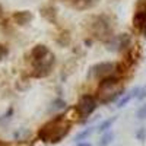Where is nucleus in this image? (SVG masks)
<instances>
[{
	"label": "nucleus",
	"instance_id": "obj_1",
	"mask_svg": "<svg viewBox=\"0 0 146 146\" xmlns=\"http://www.w3.org/2000/svg\"><path fill=\"white\" fill-rule=\"evenodd\" d=\"M72 129V123L66 120L64 114H58L48 120L45 124H42L38 130V137L45 143H58L64 139Z\"/></svg>",
	"mask_w": 146,
	"mask_h": 146
},
{
	"label": "nucleus",
	"instance_id": "obj_2",
	"mask_svg": "<svg viewBox=\"0 0 146 146\" xmlns=\"http://www.w3.org/2000/svg\"><path fill=\"white\" fill-rule=\"evenodd\" d=\"M88 29L94 38L102 42H110L114 38V18L107 13L91 16L88 22Z\"/></svg>",
	"mask_w": 146,
	"mask_h": 146
},
{
	"label": "nucleus",
	"instance_id": "obj_3",
	"mask_svg": "<svg viewBox=\"0 0 146 146\" xmlns=\"http://www.w3.org/2000/svg\"><path fill=\"white\" fill-rule=\"evenodd\" d=\"M124 86L121 85V76L111 75L107 76L102 80L98 82V88H96V98L100 104H110L115 101L120 95H123Z\"/></svg>",
	"mask_w": 146,
	"mask_h": 146
},
{
	"label": "nucleus",
	"instance_id": "obj_4",
	"mask_svg": "<svg viewBox=\"0 0 146 146\" xmlns=\"http://www.w3.org/2000/svg\"><path fill=\"white\" fill-rule=\"evenodd\" d=\"M115 64L113 62H101L91 66L88 70V79H95V80H102L107 76H111L115 73Z\"/></svg>",
	"mask_w": 146,
	"mask_h": 146
},
{
	"label": "nucleus",
	"instance_id": "obj_5",
	"mask_svg": "<svg viewBox=\"0 0 146 146\" xmlns=\"http://www.w3.org/2000/svg\"><path fill=\"white\" fill-rule=\"evenodd\" d=\"M54 63H56V57H54V54L50 53L45 58L40 60V62H36V63H32V73H31V76L36 78V79L47 78L51 73V69H53Z\"/></svg>",
	"mask_w": 146,
	"mask_h": 146
},
{
	"label": "nucleus",
	"instance_id": "obj_6",
	"mask_svg": "<svg viewBox=\"0 0 146 146\" xmlns=\"http://www.w3.org/2000/svg\"><path fill=\"white\" fill-rule=\"evenodd\" d=\"M96 107H98V102H96L95 96L86 94V95H82L79 98L78 104L75 105V111L78 113V115L80 118H86L95 111Z\"/></svg>",
	"mask_w": 146,
	"mask_h": 146
},
{
	"label": "nucleus",
	"instance_id": "obj_7",
	"mask_svg": "<svg viewBox=\"0 0 146 146\" xmlns=\"http://www.w3.org/2000/svg\"><path fill=\"white\" fill-rule=\"evenodd\" d=\"M133 27L146 34V0H137L133 15Z\"/></svg>",
	"mask_w": 146,
	"mask_h": 146
},
{
	"label": "nucleus",
	"instance_id": "obj_8",
	"mask_svg": "<svg viewBox=\"0 0 146 146\" xmlns=\"http://www.w3.org/2000/svg\"><path fill=\"white\" fill-rule=\"evenodd\" d=\"M108 44L110 45H114L113 48H115V50H118V51H127L129 48H131L130 47L131 36H130V34H121L118 36H114V38L110 41Z\"/></svg>",
	"mask_w": 146,
	"mask_h": 146
},
{
	"label": "nucleus",
	"instance_id": "obj_9",
	"mask_svg": "<svg viewBox=\"0 0 146 146\" xmlns=\"http://www.w3.org/2000/svg\"><path fill=\"white\" fill-rule=\"evenodd\" d=\"M48 54H50V50H48L47 45L36 44L35 47H32V50H31V62L36 63V62H40V60L45 58Z\"/></svg>",
	"mask_w": 146,
	"mask_h": 146
},
{
	"label": "nucleus",
	"instance_id": "obj_10",
	"mask_svg": "<svg viewBox=\"0 0 146 146\" xmlns=\"http://www.w3.org/2000/svg\"><path fill=\"white\" fill-rule=\"evenodd\" d=\"M34 15L31 13L29 10H18V12H13V15H12V19L15 21V23H18L19 27H23L32 21Z\"/></svg>",
	"mask_w": 146,
	"mask_h": 146
},
{
	"label": "nucleus",
	"instance_id": "obj_11",
	"mask_svg": "<svg viewBox=\"0 0 146 146\" xmlns=\"http://www.w3.org/2000/svg\"><path fill=\"white\" fill-rule=\"evenodd\" d=\"M40 13L41 16L48 21L50 23H54V25H57V9L53 6V5H47V6H42L40 9Z\"/></svg>",
	"mask_w": 146,
	"mask_h": 146
},
{
	"label": "nucleus",
	"instance_id": "obj_12",
	"mask_svg": "<svg viewBox=\"0 0 146 146\" xmlns=\"http://www.w3.org/2000/svg\"><path fill=\"white\" fill-rule=\"evenodd\" d=\"M100 0H70V5L78 9V10H86V9H92Z\"/></svg>",
	"mask_w": 146,
	"mask_h": 146
},
{
	"label": "nucleus",
	"instance_id": "obj_13",
	"mask_svg": "<svg viewBox=\"0 0 146 146\" xmlns=\"http://www.w3.org/2000/svg\"><path fill=\"white\" fill-rule=\"evenodd\" d=\"M139 92H140V88H137V86H136V88H133L130 92H127V94H124L123 96H121V100L117 102V107H118V108L126 107V105L133 100V98H135V96H137V95H139Z\"/></svg>",
	"mask_w": 146,
	"mask_h": 146
},
{
	"label": "nucleus",
	"instance_id": "obj_14",
	"mask_svg": "<svg viewBox=\"0 0 146 146\" xmlns=\"http://www.w3.org/2000/svg\"><path fill=\"white\" fill-rule=\"evenodd\" d=\"M117 121V117H111V118H108V120H105V121H102V123L96 127V131L98 133H107V131H110V129L113 127V124Z\"/></svg>",
	"mask_w": 146,
	"mask_h": 146
},
{
	"label": "nucleus",
	"instance_id": "obj_15",
	"mask_svg": "<svg viewBox=\"0 0 146 146\" xmlns=\"http://www.w3.org/2000/svg\"><path fill=\"white\" fill-rule=\"evenodd\" d=\"M66 101L64 100H62V98H57V100H54L53 102H51V105H50V108H48V111L50 113H54V111H60V110H64L66 108Z\"/></svg>",
	"mask_w": 146,
	"mask_h": 146
},
{
	"label": "nucleus",
	"instance_id": "obj_16",
	"mask_svg": "<svg viewBox=\"0 0 146 146\" xmlns=\"http://www.w3.org/2000/svg\"><path fill=\"white\" fill-rule=\"evenodd\" d=\"M113 140H114V131L110 130L101 136V139L98 140V146H108V145H111Z\"/></svg>",
	"mask_w": 146,
	"mask_h": 146
},
{
	"label": "nucleus",
	"instance_id": "obj_17",
	"mask_svg": "<svg viewBox=\"0 0 146 146\" xmlns=\"http://www.w3.org/2000/svg\"><path fill=\"white\" fill-rule=\"evenodd\" d=\"M70 40H72L70 38V32L69 31H63L62 34L57 36V44L62 45V47H67L70 44Z\"/></svg>",
	"mask_w": 146,
	"mask_h": 146
},
{
	"label": "nucleus",
	"instance_id": "obj_18",
	"mask_svg": "<svg viewBox=\"0 0 146 146\" xmlns=\"http://www.w3.org/2000/svg\"><path fill=\"white\" fill-rule=\"evenodd\" d=\"M94 129L95 127H88V129H85V130H82L80 133H78L76 135V137H75V140L79 143V142H83L85 139H88L92 133H94Z\"/></svg>",
	"mask_w": 146,
	"mask_h": 146
},
{
	"label": "nucleus",
	"instance_id": "obj_19",
	"mask_svg": "<svg viewBox=\"0 0 146 146\" xmlns=\"http://www.w3.org/2000/svg\"><path fill=\"white\" fill-rule=\"evenodd\" d=\"M136 137H137V140H140V142H145V140H146V129H145V127H140V129L136 131Z\"/></svg>",
	"mask_w": 146,
	"mask_h": 146
},
{
	"label": "nucleus",
	"instance_id": "obj_20",
	"mask_svg": "<svg viewBox=\"0 0 146 146\" xmlns=\"http://www.w3.org/2000/svg\"><path fill=\"white\" fill-rule=\"evenodd\" d=\"M9 54V47L6 44H0V60H3Z\"/></svg>",
	"mask_w": 146,
	"mask_h": 146
},
{
	"label": "nucleus",
	"instance_id": "obj_21",
	"mask_svg": "<svg viewBox=\"0 0 146 146\" xmlns=\"http://www.w3.org/2000/svg\"><path fill=\"white\" fill-rule=\"evenodd\" d=\"M137 118H139V120L146 118V104H143V105L137 110Z\"/></svg>",
	"mask_w": 146,
	"mask_h": 146
},
{
	"label": "nucleus",
	"instance_id": "obj_22",
	"mask_svg": "<svg viewBox=\"0 0 146 146\" xmlns=\"http://www.w3.org/2000/svg\"><path fill=\"white\" fill-rule=\"evenodd\" d=\"M146 98V86H143V88H140V92H139V95H137V100H145Z\"/></svg>",
	"mask_w": 146,
	"mask_h": 146
},
{
	"label": "nucleus",
	"instance_id": "obj_23",
	"mask_svg": "<svg viewBox=\"0 0 146 146\" xmlns=\"http://www.w3.org/2000/svg\"><path fill=\"white\" fill-rule=\"evenodd\" d=\"M76 146H92V145L88 142H79V143H76Z\"/></svg>",
	"mask_w": 146,
	"mask_h": 146
},
{
	"label": "nucleus",
	"instance_id": "obj_24",
	"mask_svg": "<svg viewBox=\"0 0 146 146\" xmlns=\"http://www.w3.org/2000/svg\"><path fill=\"white\" fill-rule=\"evenodd\" d=\"M3 13H5V12H3V7H2V5H0V18H3Z\"/></svg>",
	"mask_w": 146,
	"mask_h": 146
},
{
	"label": "nucleus",
	"instance_id": "obj_25",
	"mask_svg": "<svg viewBox=\"0 0 146 146\" xmlns=\"http://www.w3.org/2000/svg\"><path fill=\"white\" fill-rule=\"evenodd\" d=\"M0 146H9L6 142H3V140H0Z\"/></svg>",
	"mask_w": 146,
	"mask_h": 146
}]
</instances>
